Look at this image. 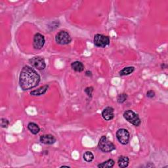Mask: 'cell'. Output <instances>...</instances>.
<instances>
[{
	"mask_svg": "<svg viewBox=\"0 0 168 168\" xmlns=\"http://www.w3.org/2000/svg\"><path fill=\"white\" fill-rule=\"evenodd\" d=\"M9 125V120L6 118L1 119V127L3 128H7Z\"/></svg>",
	"mask_w": 168,
	"mask_h": 168,
	"instance_id": "19",
	"label": "cell"
},
{
	"mask_svg": "<svg viewBox=\"0 0 168 168\" xmlns=\"http://www.w3.org/2000/svg\"><path fill=\"white\" fill-rule=\"evenodd\" d=\"M84 91H85V93H86L89 97L91 98L92 97V93H93V87H86L85 90H84Z\"/></svg>",
	"mask_w": 168,
	"mask_h": 168,
	"instance_id": "20",
	"label": "cell"
},
{
	"mask_svg": "<svg viewBox=\"0 0 168 168\" xmlns=\"http://www.w3.org/2000/svg\"><path fill=\"white\" fill-rule=\"evenodd\" d=\"M116 137L118 141L123 145L128 144L130 139V134L128 131L125 129H120L116 132Z\"/></svg>",
	"mask_w": 168,
	"mask_h": 168,
	"instance_id": "6",
	"label": "cell"
},
{
	"mask_svg": "<svg viewBox=\"0 0 168 168\" xmlns=\"http://www.w3.org/2000/svg\"><path fill=\"white\" fill-rule=\"evenodd\" d=\"M124 118L128 122L135 125V127H139L141 124V120L140 119L139 116L136 113H134L133 110H126L124 113Z\"/></svg>",
	"mask_w": 168,
	"mask_h": 168,
	"instance_id": "3",
	"label": "cell"
},
{
	"mask_svg": "<svg viewBox=\"0 0 168 168\" xmlns=\"http://www.w3.org/2000/svg\"><path fill=\"white\" fill-rule=\"evenodd\" d=\"M49 89L48 85H45L44 86H41L40 88L37 89L36 90H34L30 92V95L33 96H40L42 95H44L45 93L48 91Z\"/></svg>",
	"mask_w": 168,
	"mask_h": 168,
	"instance_id": "11",
	"label": "cell"
},
{
	"mask_svg": "<svg viewBox=\"0 0 168 168\" xmlns=\"http://www.w3.org/2000/svg\"><path fill=\"white\" fill-rule=\"evenodd\" d=\"M40 80V76L34 68L29 66L22 68L19 76V85L22 90L26 91L36 87Z\"/></svg>",
	"mask_w": 168,
	"mask_h": 168,
	"instance_id": "1",
	"label": "cell"
},
{
	"mask_svg": "<svg viewBox=\"0 0 168 168\" xmlns=\"http://www.w3.org/2000/svg\"><path fill=\"white\" fill-rule=\"evenodd\" d=\"M45 43V37L40 34L37 33L35 34L33 40V47L35 49L40 50L42 49Z\"/></svg>",
	"mask_w": 168,
	"mask_h": 168,
	"instance_id": "8",
	"label": "cell"
},
{
	"mask_svg": "<svg viewBox=\"0 0 168 168\" xmlns=\"http://www.w3.org/2000/svg\"><path fill=\"white\" fill-rule=\"evenodd\" d=\"M86 76L88 77H91L92 76V72L90 71H87L86 72Z\"/></svg>",
	"mask_w": 168,
	"mask_h": 168,
	"instance_id": "22",
	"label": "cell"
},
{
	"mask_svg": "<svg viewBox=\"0 0 168 168\" xmlns=\"http://www.w3.org/2000/svg\"><path fill=\"white\" fill-rule=\"evenodd\" d=\"M155 92L152 90H149L147 92V97L149 99H153L155 97Z\"/></svg>",
	"mask_w": 168,
	"mask_h": 168,
	"instance_id": "21",
	"label": "cell"
},
{
	"mask_svg": "<svg viewBox=\"0 0 168 168\" xmlns=\"http://www.w3.org/2000/svg\"><path fill=\"white\" fill-rule=\"evenodd\" d=\"M69 167V166H61V167Z\"/></svg>",
	"mask_w": 168,
	"mask_h": 168,
	"instance_id": "23",
	"label": "cell"
},
{
	"mask_svg": "<svg viewBox=\"0 0 168 168\" xmlns=\"http://www.w3.org/2000/svg\"><path fill=\"white\" fill-rule=\"evenodd\" d=\"M93 43L97 48H105L110 44V38L109 36L102 34H96L93 39Z\"/></svg>",
	"mask_w": 168,
	"mask_h": 168,
	"instance_id": "4",
	"label": "cell"
},
{
	"mask_svg": "<svg viewBox=\"0 0 168 168\" xmlns=\"http://www.w3.org/2000/svg\"><path fill=\"white\" fill-rule=\"evenodd\" d=\"M28 129H29L30 132L34 135H37L40 132V127L37 125L34 122H30L29 124H28Z\"/></svg>",
	"mask_w": 168,
	"mask_h": 168,
	"instance_id": "14",
	"label": "cell"
},
{
	"mask_svg": "<svg viewBox=\"0 0 168 168\" xmlns=\"http://www.w3.org/2000/svg\"><path fill=\"white\" fill-rule=\"evenodd\" d=\"M29 62L32 67L35 68L39 71H43L46 67L45 61L44 58L41 57H35L29 59Z\"/></svg>",
	"mask_w": 168,
	"mask_h": 168,
	"instance_id": "7",
	"label": "cell"
},
{
	"mask_svg": "<svg viewBox=\"0 0 168 168\" xmlns=\"http://www.w3.org/2000/svg\"><path fill=\"white\" fill-rule=\"evenodd\" d=\"M55 40L60 45H67L71 43L72 38L68 32L65 30H61L56 35Z\"/></svg>",
	"mask_w": 168,
	"mask_h": 168,
	"instance_id": "5",
	"label": "cell"
},
{
	"mask_svg": "<svg viewBox=\"0 0 168 168\" xmlns=\"http://www.w3.org/2000/svg\"><path fill=\"white\" fill-rule=\"evenodd\" d=\"M99 148L100 150L105 153L110 152L115 149L114 144L110 141L106 136H102L99 141Z\"/></svg>",
	"mask_w": 168,
	"mask_h": 168,
	"instance_id": "2",
	"label": "cell"
},
{
	"mask_svg": "<svg viewBox=\"0 0 168 168\" xmlns=\"http://www.w3.org/2000/svg\"><path fill=\"white\" fill-rule=\"evenodd\" d=\"M129 159L127 156H122L118 158V164L120 168L127 167L129 165Z\"/></svg>",
	"mask_w": 168,
	"mask_h": 168,
	"instance_id": "12",
	"label": "cell"
},
{
	"mask_svg": "<svg viewBox=\"0 0 168 168\" xmlns=\"http://www.w3.org/2000/svg\"><path fill=\"white\" fill-rule=\"evenodd\" d=\"M56 141H57L56 138L51 134L41 135L40 138V141L44 144H53L56 142Z\"/></svg>",
	"mask_w": 168,
	"mask_h": 168,
	"instance_id": "10",
	"label": "cell"
},
{
	"mask_svg": "<svg viewBox=\"0 0 168 168\" xmlns=\"http://www.w3.org/2000/svg\"><path fill=\"white\" fill-rule=\"evenodd\" d=\"M135 71V68L133 67H128L123 68L122 71H120L119 74L120 76H128L129 74H132Z\"/></svg>",
	"mask_w": 168,
	"mask_h": 168,
	"instance_id": "15",
	"label": "cell"
},
{
	"mask_svg": "<svg viewBox=\"0 0 168 168\" xmlns=\"http://www.w3.org/2000/svg\"><path fill=\"white\" fill-rule=\"evenodd\" d=\"M102 116L106 121H110L114 117V109L111 106L106 107L102 112Z\"/></svg>",
	"mask_w": 168,
	"mask_h": 168,
	"instance_id": "9",
	"label": "cell"
},
{
	"mask_svg": "<svg viewBox=\"0 0 168 168\" xmlns=\"http://www.w3.org/2000/svg\"><path fill=\"white\" fill-rule=\"evenodd\" d=\"M71 68L77 72H82L84 70V65L82 62L75 61L71 64Z\"/></svg>",
	"mask_w": 168,
	"mask_h": 168,
	"instance_id": "13",
	"label": "cell"
},
{
	"mask_svg": "<svg viewBox=\"0 0 168 168\" xmlns=\"http://www.w3.org/2000/svg\"><path fill=\"white\" fill-rule=\"evenodd\" d=\"M114 164H115V162L113 159H109L98 165V167L110 168V167H113L114 166Z\"/></svg>",
	"mask_w": 168,
	"mask_h": 168,
	"instance_id": "16",
	"label": "cell"
},
{
	"mask_svg": "<svg viewBox=\"0 0 168 168\" xmlns=\"http://www.w3.org/2000/svg\"><path fill=\"white\" fill-rule=\"evenodd\" d=\"M127 99H128V95L126 94V93H121V94H120L118 96L117 101L118 103L122 104V103H124V102H125Z\"/></svg>",
	"mask_w": 168,
	"mask_h": 168,
	"instance_id": "18",
	"label": "cell"
},
{
	"mask_svg": "<svg viewBox=\"0 0 168 168\" xmlns=\"http://www.w3.org/2000/svg\"><path fill=\"white\" fill-rule=\"evenodd\" d=\"M83 160L86 162H91L93 160V159H94V155H93V153L91 152L87 151L83 154Z\"/></svg>",
	"mask_w": 168,
	"mask_h": 168,
	"instance_id": "17",
	"label": "cell"
}]
</instances>
